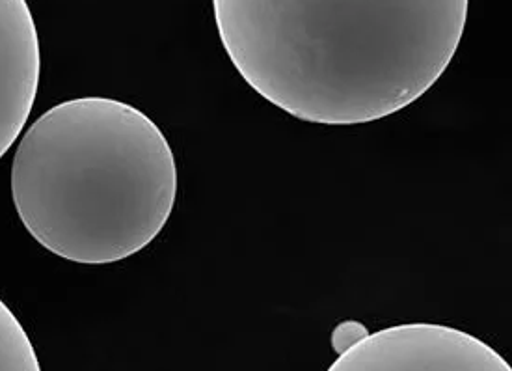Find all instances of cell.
Instances as JSON below:
<instances>
[{
	"label": "cell",
	"mask_w": 512,
	"mask_h": 371,
	"mask_svg": "<svg viewBox=\"0 0 512 371\" xmlns=\"http://www.w3.org/2000/svg\"><path fill=\"white\" fill-rule=\"evenodd\" d=\"M470 0H213L220 42L259 96L302 122L371 124L440 81Z\"/></svg>",
	"instance_id": "cell-1"
},
{
	"label": "cell",
	"mask_w": 512,
	"mask_h": 371,
	"mask_svg": "<svg viewBox=\"0 0 512 371\" xmlns=\"http://www.w3.org/2000/svg\"><path fill=\"white\" fill-rule=\"evenodd\" d=\"M12 198L28 234L54 256L122 262L170 219L176 157L142 110L112 97H77L43 112L19 140Z\"/></svg>",
	"instance_id": "cell-2"
},
{
	"label": "cell",
	"mask_w": 512,
	"mask_h": 371,
	"mask_svg": "<svg viewBox=\"0 0 512 371\" xmlns=\"http://www.w3.org/2000/svg\"><path fill=\"white\" fill-rule=\"evenodd\" d=\"M332 371H511V364L464 330L410 323L378 330L343 351Z\"/></svg>",
	"instance_id": "cell-3"
},
{
	"label": "cell",
	"mask_w": 512,
	"mask_h": 371,
	"mask_svg": "<svg viewBox=\"0 0 512 371\" xmlns=\"http://www.w3.org/2000/svg\"><path fill=\"white\" fill-rule=\"evenodd\" d=\"M40 75V38L27 0H0V159L27 124Z\"/></svg>",
	"instance_id": "cell-4"
},
{
	"label": "cell",
	"mask_w": 512,
	"mask_h": 371,
	"mask_svg": "<svg viewBox=\"0 0 512 371\" xmlns=\"http://www.w3.org/2000/svg\"><path fill=\"white\" fill-rule=\"evenodd\" d=\"M40 360L27 330L0 301V371H40Z\"/></svg>",
	"instance_id": "cell-5"
},
{
	"label": "cell",
	"mask_w": 512,
	"mask_h": 371,
	"mask_svg": "<svg viewBox=\"0 0 512 371\" xmlns=\"http://www.w3.org/2000/svg\"><path fill=\"white\" fill-rule=\"evenodd\" d=\"M369 332L362 323L358 321H343L341 325H337L334 334H332V347L341 355L343 351H347L349 347L358 344L364 336Z\"/></svg>",
	"instance_id": "cell-6"
}]
</instances>
